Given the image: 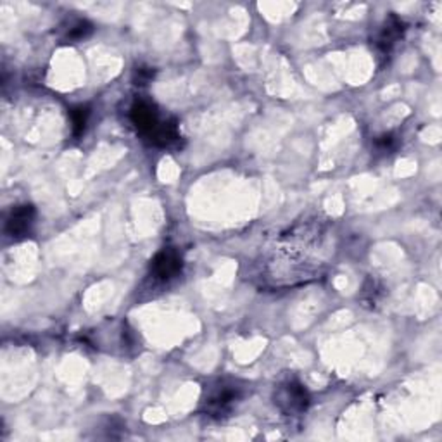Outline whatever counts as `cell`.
<instances>
[{
    "mask_svg": "<svg viewBox=\"0 0 442 442\" xmlns=\"http://www.w3.org/2000/svg\"><path fill=\"white\" fill-rule=\"evenodd\" d=\"M69 116H71V125H73V133L74 135H81L85 130V126H87V121H88V116H90V111H88V108H83V105H80V108H74L71 112H69Z\"/></svg>",
    "mask_w": 442,
    "mask_h": 442,
    "instance_id": "obj_8",
    "label": "cell"
},
{
    "mask_svg": "<svg viewBox=\"0 0 442 442\" xmlns=\"http://www.w3.org/2000/svg\"><path fill=\"white\" fill-rule=\"evenodd\" d=\"M401 33H402L401 19H398L396 16H391L389 17L387 24H385V28L382 30L380 38H378V47H382V51H389V49L396 44V40L401 37Z\"/></svg>",
    "mask_w": 442,
    "mask_h": 442,
    "instance_id": "obj_6",
    "label": "cell"
},
{
    "mask_svg": "<svg viewBox=\"0 0 442 442\" xmlns=\"http://www.w3.org/2000/svg\"><path fill=\"white\" fill-rule=\"evenodd\" d=\"M130 118L139 133L147 137L155 146H171L180 139L178 126L175 121H164L159 118V111L152 102L137 101L130 109Z\"/></svg>",
    "mask_w": 442,
    "mask_h": 442,
    "instance_id": "obj_1",
    "label": "cell"
},
{
    "mask_svg": "<svg viewBox=\"0 0 442 442\" xmlns=\"http://www.w3.org/2000/svg\"><path fill=\"white\" fill-rule=\"evenodd\" d=\"M275 399H277L275 402H277L285 413H291V415L304 411V409L307 408V401H309L306 389H304L299 382L294 380L282 385V387L278 389L277 398Z\"/></svg>",
    "mask_w": 442,
    "mask_h": 442,
    "instance_id": "obj_2",
    "label": "cell"
},
{
    "mask_svg": "<svg viewBox=\"0 0 442 442\" xmlns=\"http://www.w3.org/2000/svg\"><path fill=\"white\" fill-rule=\"evenodd\" d=\"M392 144H394V137H392L391 133H389V135L380 137V139L377 140V146L382 147V148H389L392 146Z\"/></svg>",
    "mask_w": 442,
    "mask_h": 442,
    "instance_id": "obj_10",
    "label": "cell"
},
{
    "mask_svg": "<svg viewBox=\"0 0 442 442\" xmlns=\"http://www.w3.org/2000/svg\"><path fill=\"white\" fill-rule=\"evenodd\" d=\"M135 76H137V81H139L137 85H146L148 80H152L154 71H152L151 68H140L135 71Z\"/></svg>",
    "mask_w": 442,
    "mask_h": 442,
    "instance_id": "obj_9",
    "label": "cell"
},
{
    "mask_svg": "<svg viewBox=\"0 0 442 442\" xmlns=\"http://www.w3.org/2000/svg\"><path fill=\"white\" fill-rule=\"evenodd\" d=\"M152 275L159 280H169L182 270V260L173 249H164L152 261Z\"/></svg>",
    "mask_w": 442,
    "mask_h": 442,
    "instance_id": "obj_3",
    "label": "cell"
},
{
    "mask_svg": "<svg viewBox=\"0 0 442 442\" xmlns=\"http://www.w3.org/2000/svg\"><path fill=\"white\" fill-rule=\"evenodd\" d=\"M239 399V389L235 385L221 384L207 399V411L213 415H221L232 408L233 402Z\"/></svg>",
    "mask_w": 442,
    "mask_h": 442,
    "instance_id": "obj_5",
    "label": "cell"
},
{
    "mask_svg": "<svg viewBox=\"0 0 442 442\" xmlns=\"http://www.w3.org/2000/svg\"><path fill=\"white\" fill-rule=\"evenodd\" d=\"M92 30H94V26H92L88 21L80 19V21H76L74 24H71V28H69L68 33H66V38H68L69 42L85 40V38H87L88 35L92 33Z\"/></svg>",
    "mask_w": 442,
    "mask_h": 442,
    "instance_id": "obj_7",
    "label": "cell"
},
{
    "mask_svg": "<svg viewBox=\"0 0 442 442\" xmlns=\"http://www.w3.org/2000/svg\"><path fill=\"white\" fill-rule=\"evenodd\" d=\"M33 220H35L33 206L24 204V206L14 207L6 225L7 233H9L10 237H14V239H21V237H24L28 232H30L31 225H33Z\"/></svg>",
    "mask_w": 442,
    "mask_h": 442,
    "instance_id": "obj_4",
    "label": "cell"
}]
</instances>
